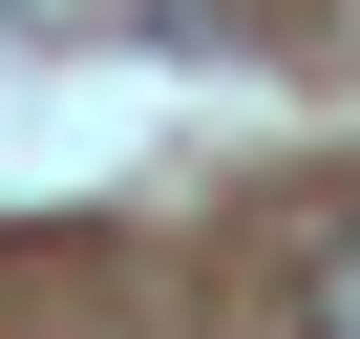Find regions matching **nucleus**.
I'll return each mask as SVG.
<instances>
[{
  "label": "nucleus",
  "instance_id": "f257e3e1",
  "mask_svg": "<svg viewBox=\"0 0 360 339\" xmlns=\"http://www.w3.org/2000/svg\"><path fill=\"white\" fill-rule=\"evenodd\" d=\"M297 339H360V212H318V255H297Z\"/></svg>",
  "mask_w": 360,
  "mask_h": 339
}]
</instances>
